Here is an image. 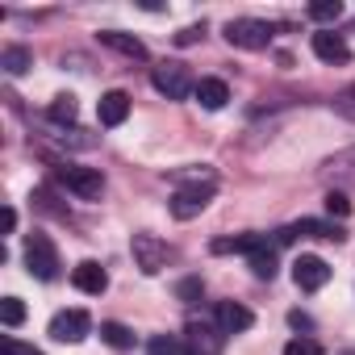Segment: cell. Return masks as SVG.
<instances>
[{
	"label": "cell",
	"instance_id": "1",
	"mask_svg": "<svg viewBox=\"0 0 355 355\" xmlns=\"http://www.w3.org/2000/svg\"><path fill=\"white\" fill-rule=\"evenodd\" d=\"M214 193H218L214 171H201V175H193L189 184H180V189L171 193V218L189 222V218L205 214V209H209V201H214Z\"/></svg>",
	"mask_w": 355,
	"mask_h": 355
},
{
	"label": "cell",
	"instance_id": "2",
	"mask_svg": "<svg viewBox=\"0 0 355 355\" xmlns=\"http://www.w3.org/2000/svg\"><path fill=\"white\" fill-rule=\"evenodd\" d=\"M55 180H59L67 193H76L80 201H96L101 189H105V175H101L96 167H80V163H59V167H55Z\"/></svg>",
	"mask_w": 355,
	"mask_h": 355
},
{
	"label": "cell",
	"instance_id": "3",
	"mask_svg": "<svg viewBox=\"0 0 355 355\" xmlns=\"http://www.w3.org/2000/svg\"><path fill=\"white\" fill-rule=\"evenodd\" d=\"M130 251H134V268H138L142 276H159V272L167 268V259H171L167 243L155 239V234H134V239H130Z\"/></svg>",
	"mask_w": 355,
	"mask_h": 355
},
{
	"label": "cell",
	"instance_id": "4",
	"mask_svg": "<svg viewBox=\"0 0 355 355\" xmlns=\"http://www.w3.org/2000/svg\"><path fill=\"white\" fill-rule=\"evenodd\" d=\"M26 268L38 280H55L59 276V251H55V243L46 234H30L26 239Z\"/></svg>",
	"mask_w": 355,
	"mask_h": 355
},
{
	"label": "cell",
	"instance_id": "5",
	"mask_svg": "<svg viewBox=\"0 0 355 355\" xmlns=\"http://www.w3.org/2000/svg\"><path fill=\"white\" fill-rule=\"evenodd\" d=\"M150 84H155L167 101H184L189 92H197V84H193V76H189L184 63H159V67L150 71Z\"/></svg>",
	"mask_w": 355,
	"mask_h": 355
},
{
	"label": "cell",
	"instance_id": "6",
	"mask_svg": "<svg viewBox=\"0 0 355 355\" xmlns=\"http://www.w3.org/2000/svg\"><path fill=\"white\" fill-rule=\"evenodd\" d=\"M226 42L239 46V51H263L272 42V26L255 21V17H239V21L226 26Z\"/></svg>",
	"mask_w": 355,
	"mask_h": 355
},
{
	"label": "cell",
	"instance_id": "7",
	"mask_svg": "<svg viewBox=\"0 0 355 355\" xmlns=\"http://www.w3.org/2000/svg\"><path fill=\"white\" fill-rule=\"evenodd\" d=\"M88 330H92V318L84 309H59L51 318V338H59V343H84Z\"/></svg>",
	"mask_w": 355,
	"mask_h": 355
},
{
	"label": "cell",
	"instance_id": "8",
	"mask_svg": "<svg viewBox=\"0 0 355 355\" xmlns=\"http://www.w3.org/2000/svg\"><path fill=\"white\" fill-rule=\"evenodd\" d=\"M222 343H226L222 326L189 322V330H184V351H189V355H222Z\"/></svg>",
	"mask_w": 355,
	"mask_h": 355
},
{
	"label": "cell",
	"instance_id": "9",
	"mask_svg": "<svg viewBox=\"0 0 355 355\" xmlns=\"http://www.w3.org/2000/svg\"><path fill=\"white\" fill-rule=\"evenodd\" d=\"M293 280H297V288L318 293V288L330 280V263H326L322 255H297V263H293Z\"/></svg>",
	"mask_w": 355,
	"mask_h": 355
},
{
	"label": "cell",
	"instance_id": "10",
	"mask_svg": "<svg viewBox=\"0 0 355 355\" xmlns=\"http://www.w3.org/2000/svg\"><path fill=\"white\" fill-rule=\"evenodd\" d=\"M71 284H76L80 293H88V297H101V293L109 288V272H105L96 259H84V263L71 268Z\"/></svg>",
	"mask_w": 355,
	"mask_h": 355
},
{
	"label": "cell",
	"instance_id": "11",
	"mask_svg": "<svg viewBox=\"0 0 355 355\" xmlns=\"http://www.w3.org/2000/svg\"><path fill=\"white\" fill-rule=\"evenodd\" d=\"M309 46H313V55H318L322 63H330V67L351 63V46H347L338 34H330V30H326V34H313V42H309Z\"/></svg>",
	"mask_w": 355,
	"mask_h": 355
},
{
	"label": "cell",
	"instance_id": "12",
	"mask_svg": "<svg viewBox=\"0 0 355 355\" xmlns=\"http://www.w3.org/2000/svg\"><path fill=\"white\" fill-rule=\"evenodd\" d=\"M218 326H222V334H243V330L255 326V313L239 301H222L218 305Z\"/></svg>",
	"mask_w": 355,
	"mask_h": 355
},
{
	"label": "cell",
	"instance_id": "13",
	"mask_svg": "<svg viewBox=\"0 0 355 355\" xmlns=\"http://www.w3.org/2000/svg\"><path fill=\"white\" fill-rule=\"evenodd\" d=\"M96 38H101V46H109V51H117V55H125V59H138V63L146 59V46H142L134 34H121V30H101Z\"/></svg>",
	"mask_w": 355,
	"mask_h": 355
},
{
	"label": "cell",
	"instance_id": "14",
	"mask_svg": "<svg viewBox=\"0 0 355 355\" xmlns=\"http://www.w3.org/2000/svg\"><path fill=\"white\" fill-rule=\"evenodd\" d=\"M96 117H101V125H121L125 117H130V96L125 92H105L101 96V105H96Z\"/></svg>",
	"mask_w": 355,
	"mask_h": 355
},
{
	"label": "cell",
	"instance_id": "15",
	"mask_svg": "<svg viewBox=\"0 0 355 355\" xmlns=\"http://www.w3.org/2000/svg\"><path fill=\"white\" fill-rule=\"evenodd\" d=\"M263 243H268L263 234H234V239H214L209 251H214V255H251V251H259Z\"/></svg>",
	"mask_w": 355,
	"mask_h": 355
},
{
	"label": "cell",
	"instance_id": "16",
	"mask_svg": "<svg viewBox=\"0 0 355 355\" xmlns=\"http://www.w3.org/2000/svg\"><path fill=\"white\" fill-rule=\"evenodd\" d=\"M197 101H201V109H209V113L226 109V101H230L226 80H201V84H197Z\"/></svg>",
	"mask_w": 355,
	"mask_h": 355
},
{
	"label": "cell",
	"instance_id": "17",
	"mask_svg": "<svg viewBox=\"0 0 355 355\" xmlns=\"http://www.w3.org/2000/svg\"><path fill=\"white\" fill-rule=\"evenodd\" d=\"M326 175H330V180H338V184H355V146L338 150V155L326 163Z\"/></svg>",
	"mask_w": 355,
	"mask_h": 355
},
{
	"label": "cell",
	"instance_id": "18",
	"mask_svg": "<svg viewBox=\"0 0 355 355\" xmlns=\"http://www.w3.org/2000/svg\"><path fill=\"white\" fill-rule=\"evenodd\" d=\"M293 234H305V239H330V243H343V230L334 222H313V218H301L297 226H288Z\"/></svg>",
	"mask_w": 355,
	"mask_h": 355
},
{
	"label": "cell",
	"instance_id": "19",
	"mask_svg": "<svg viewBox=\"0 0 355 355\" xmlns=\"http://www.w3.org/2000/svg\"><path fill=\"white\" fill-rule=\"evenodd\" d=\"M0 67H5L9 76H21L34 67V51L30 46H5V55H0Z\"/></svg>",
	"mask_w": 355,
	"mask_h": 355
},
{
	"label": "cell",
	"instance_id": "20",
	"mask_svg": "<svg viewBox=\"0 0 355 355\" xmlns=\"http://www.w3.org/2000/svg\"><path fill=\"white\" fill-rule=\"evenodd\" d=\"M251 272H255L259 280H272V276H276V247H272V243H263L259 251H251Z\"/></svg>",
	"mask_w": 355,
	"mask_h": 355
},
{
	"label": "cell",
	"instance_id": "21",
	"mask_svg": "<svg viewBox=\"0 0 355 355\" xmlns=\"http://www.w3.org/2000/svg\"><path fill=\"white\" fill-rule=\"evenodd\" d=\"M101 338H105L109 347H117V351L134 347V330H130V326H121V322H101Z\"/></svg>",
	"mask_w": 355,
	"mask_h": 355
},
{
	"label": "cell",
	"instance_id": "22",
	"mask_svg": "<svg viewBox=\"0 0 355 355\" xmlns=\"http://www.w3.org/2000/svg\"><path fill=\"white\" fill-rule=\"evenodd\" d=\"M146 351H150V355H189V351H184V338H175V334H155V338L146 343Z\"/></svg>",
	"mask_w": 355,
	"mask_h": 355
},
{
	"label": "cell",
	"instance_id": "23",
	"mask_svg": "<svg viewBox=\"0 0 355 355\" xmlns=\"http://www.w3.org/2000/svg\"><path fill=\"white\" fill-rule=\"evenodd\" d=\"M309 17H313V21H338V17H343V5H338V0H313V5H309Z\"/></svg>",
	"mask_w": 355,
	"mask_h": 355
},
{
	"label": "cell",
	"instance_id": "24",
	"mask_svg": "<svg viewBox=\"0 0 355 355\" xmlns=\"http://www.w3.org/2000/svg\"><path fill=\"white\" fill-rule=\"evenodd\" d=\"M76 113H80V105H76V96H55V105H51V121H76Z\"/></svg>",
	"mask_w": 355,
	"mask_h": 355
},
{
	"label": "cell",
	"instance_id": "25",
	"mask_svg": "<svg viewBox=\"0 0 355 355\" xmlns=\"http://www.w3.org/2000/svg\"><path fill=\"white\" fill-rule=\"evenodd\" d=\"M0 322H5V326H21L26 322V305L17 297H5V301H0Z\"/></svg>",
	"mask_w": 355,
	"mask_h": 355
},
{
	"label": "cell",
	"instance_id": "26",
	"mask_svg": "<svg viewBox=\"0 0 355 355\" xmlns=\"http://www.w3.org/2000/svg\"><path fill=\"white\" fill-rule=\"evenodd\" d=\"M284 355H322V347H318L309 334H297V338L284 343Z\"/></svg>",
	"mask_w": 355,
	"mask_h": 355
},
{
	"label": "cell",
	"instance_id": "27",
	"mask_svg": "<svg viewBox=\"0 0 355 355\" xmlns=\"http://www.w3.org/2000/svg\"><path fill=\"white\" fill-rule=\"evenodd\" d=\"M334 113H338V117H347V121H355V84H351V88H343V92L334 96Z\"/></svg>",
	"mask_w": 355,
	"mask_h": 355
},
{
	"label": "cell",
	"instance_id": "28",
	"mask_svg": "<svg viewBox=\"0 0 355 355\" xmlns=\"http://www.w3.org/2000/svg\"><path fill=\"white\" fill-rule=\"evenodd\" d=\"M326 214H330V218H347V214H351V201H347L343 193H326Z\"/></svg>",
	"mask_w": 355,
	"mask_h": 355
},
{
	"label": "cell",
	"instance_id": "29",
	"mask_svg": "<svg viewBox=\"0 0 355 355\" xmlns=\"http://www.w3.org/2000/svg\"><path fill=\"white\" fill-rule=\"evenodd\" d=\"M0 355H42V351H38V347H30V343L5 338V343H0Z\"/></svg>",
	"mask_w": 355,
	"mask_h": 355
},
{
	"label": "cell",
	"instance_id": "30",
	"mask_svg": "<svg viewBox=\"0 0 355 355\" xmlns=\"http://www.w3.org/2000/svg\"><path fill=\"white\" fill-rule=\"evenodd\" d=\"M175 293H180V301H197L201 297V280H180V284H175Z\"/></svg>",
	"mask_w": 355,
	"mask_h": 355
},
{
	"label": "cell",
	"instance_id": "31",
	"mask_svg": "<svg viewBox=\"0 0 355 355\" xmlns=\"http://www.w3.org/2000/svg\"><path fill=\"white\" fill-rule=\"evenodd\" d=\"M201 34H205V30H201V26H193V30H180V34H175V42H180V46H189V42H197Z\"/></svg>",
	"mask_w": 355,
	"mask_h": 355
},
{
	"label": "cell",
	"instance_id": "32",
	"mask_svg": "<svg viewBox=\"0 0 355 355\" xmlns=\"http://www.w3.org/2000/svg\"><path fill=\"white\" fill-rule=\"evenodd\" d=\"M288 326H293V330H309L313 322H309L305 313H297V309H293V313H288Z\"/></svg>",
	"mask_w": 355,
	"mask_h": 355
},
{
	"label": "cell",
	"instance_id": "33",
	"mask_svg": "<svg viewBox=\"0 0 355 355\" xmlns=\"http://www.w3.org/2000/svg\"><path fill=\"white\" fill-rule=\"evenodd\" d=\"M17 230V209H5V234H13Z\"/></svg>",
	"mask_w": 355,
	"mask_h": 355
},
{
	"label": "cell",
	"instance_id": "34",
	"mask_svg": "<svg viewBox=\"0 0 355 355\" xmlns=\"http://www.w3.org/2000/svg\"><path fill=\"white\" fill-rule=\"evenodd\" d=\"M347 355H355V351H347Z\"/></svg>",
	"mask_w": 355,
	"mask_h": 355
}]
</instances>
